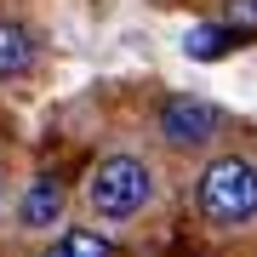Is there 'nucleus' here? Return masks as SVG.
<instances>
[{
	"label": "nucleus",
	"instance_id": "obj_1",
	"mask_svg": "<svg viewBox=\"0 0 257 257\" xmlns=\"http://www.w3.org/2000/svg\"><path fill=\"white\" fill-rule=\"evenodd\" d=\"M194 206L211 229H246L257 217V160L251 155H217L194 183Z\"/></svg>",
	"mask_w": 257,
	"mask_h": 257
},
{
	"label": "nucleus",
	"instance_id": "obj_2",
	"mask_svg": "<svg viewBox=\"0 0 257 257\" xmlns=\"http://www.w3.org/2000/svg\"><path fill=\"white\" fill-rule=\"evenodd\" d=\"M149 200H155V172H149V160H138V155H103L92 166V177H86V206H92L103 223L138 217Z\"/></svg>",
	"mask_w": 257,
	"mask_h": 257
},
{
	"label": "nucleus",
	"instance_id": "obj_3",
	"mask_svg": "<svg viewBox=\"0 0 257 257\" xmlns=\"http://www.w3.org/2000/svg\"><path fill=\"white\" fill-rule=\"evenodd\" d=\"M155 126H160V138L172 149H206L223 132V114L211 109V103H200V97H166Z\"/></svg>",
	"mask_w": 257,
	"mask_h": 257
},
{
	"label": "nucleus",
	"instance_id": "obj_4",
	"mask_svg": "<svg viewBox=\"0 0 257 257\" xmlns=\"http://www.w3.org/2000/svg\"><path fill=\"white\" fill-rule=\"evenodd\" d=\"M63 183H57L52 172H40L35 183L23 189V206H18V223L23 229H52V223H63Z\"/></svg>",
	"mask_w": 257,
	"mask_h": 257
},
{
	"label": "nucleus",
	"instance_id": "obj_5",
	"mask_svg": "<svg viewBox=\"0 0 257 257\" xmlns=\"http://www.w3.org/2000/svg\"><path fill=\"white\" fill-rule=\"evenodd\" d=\"M29 69H35V35L23 23L0 18V80H18Z\"/></svg>",
	"mask_w": 257,
	"mask_h": 257
},
{
	"label": "nucleus",
	"instance_id": "obj_6",
	"mask_svg": "<svg viewBox=\"0 0 257 257\" xmlns=\"http://www.w3.org/2000/svg\"><path fill=\"white\" fill-rule=\"evenodd\" d=\"M240 46V29L234 23H194L183 35V52L194 57V63H211V57H229Z\"/></svg>",
	"mask_w": 257,
	"mask_h": 257
},
{
	"label": "nucleus",
	"instance_id": "obj_7",
	"mask_svg": "<svg viewBox=\"0 0 257 257\" xmlns=\"http://www.w3.org/2000/svg\"><path fill=\"white\" fill-rule=\"evenodd\" d=\"M46 257H114V240L97 229H63L46 246Z\"/></svg>",
	"mask_w": 257,
	"mask_h": 257
},
{
	"label": "nucleus",
	"instance_id": "obj_8",
	"mask_svg": "<svg viewBox=\"0 0 257 257\" xmlns=\"http://www.w3.org/2000/svg\"><path fill=\"white\" fill-rule=\"evenodd\" d=\"M223 23H234L240 35L257 29V0H229V12H223Z\"/></svg>",
	"mask_w": 257,
	"mask_h": 257
}]
</instances>
